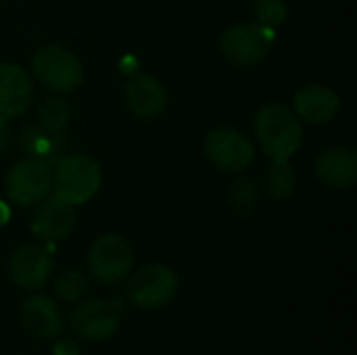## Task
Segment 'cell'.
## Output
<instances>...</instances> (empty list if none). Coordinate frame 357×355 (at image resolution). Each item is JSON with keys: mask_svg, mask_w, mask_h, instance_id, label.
Listing matches in <instances>:
<instances>
[{"mask_svg": "<svg viewBox=\"0 0 357 355\" xmlns=\"http://www.w3.org/2000/svg\"><path fill=\"white\" fill-rule=\"evenodd\" d=\"M255 134L272 161H289L303 144V126L295 111L282 103H266L257 111Z\"/></svg>", "mask_w": 357, "mask_h": 355, "instance_id": "cell-1", "label": "cell"}, {"mask_svg": "<svg viewBox=\"0 0 357 355\" xmlns=\"http://www.w3.org/2000/svg\"><path fill=\"white\" fill-rule=\"evenodd\" d=\"M102 184L98 163L88 155H67L52 172V192L65 203L77 207L96 197Z\"/></svg>", "mask_w": 357, "mask_h": 355, "instance_id": "cell-2", "label": "cell"}, {"mask_svg": "<svg viewBox=\"0 0 357 355\" xmlns=\"http://www.w3.org/2000/svg\"><path fill=\"white\" fill-rule=\"evenodd\" d=\"M178 274L165 264H146L128 282V299L134 308L153 312L169 305L178 295Z\"/></svg>", "mask_w": 357, "mask_h": 355, "instance_id": "cell-3", "label": "cell"}, {"mask_svg": "<svg viewBox=\"0 0 357 355\" xmlns=\"http://www.w3.org/2000/svg\"><path fill=\"white\" fill-rule=\"evenodd\" d=\"M276 40V31L272 27L259 23H238L228 27L220 36V52L226 61L238 67H253L261 63Z\"/></svg>", "mask_w": 357, "mask_h": 355, "instance_id": "cell-4", "label": "cell"}, {"mask_svg": "<svg viewBox=\"0 0 357 355\" xmlns=\"http://www.w3.org/2000/svg\"><path fill=\"white\" fill-rule=\"evenodd\" d=\"M31 69L40 84L56 94L73 92L84 80V67L79 59L69 48L59 44L38 48L31 59Z\"/></svg>", "mask_w": 357, "mask_h": 355, "instance_id": "cell-5", "label": "cell"}, {"mask_svg": "<svg viewBox=\"0 0 357 355\" xmlns=\"http://www.w3.org/2000/svg\"><path fill=\"white\" fill-rule=\"evenodd\" d=\"M121 312L123 303L119 299H88L71 312L69 326L77 339L102 343L119 331Z\"/></svg>", "mask_w": 357, "mask_h": 355, "instance_id": "cell-6", "label": "cell"}, {"mask_svg": "<svg viewBox=\"0 0 357 355\" xmlns=\"http://www.w3.org/2000/svg\"><path fill=\"white\" fill-rule=\"evenodd\" d=\"M134 266L132 245L119 234L98 236L88 251V270L90 276L100 285L121 282Z\"/></svg>", "mask_w": 357, "mask_h": 355, "instance_id": "cell-7", "label": "cell"}, {"mask_svg": "<svg viewBox=\"0 0 357 355\" xmlns=\"http://www.w3.org/2000/svg\"><path fill=\"white\" fill-rule=\"evenodd\" d=\"M4 188L17 207H36L52 190V172L42 159H23L8 169Z\"/></svg>", "mask_w": 357, "mask_h": 355, "instance_id": "cell-8", "label": "cell"}, {"mask_svg": "<svg viewBox=\"0 0 357 355\" xmlns=\"http://www.w3.org/2000/svg\"><path fill=\"white\" fill-rule=\"evenodd\" d=\"M205 157L222 172L234 174L249 167L255 159L253 142L234 128L211 130L203 142Z\"/></svg>", "mask_w": 357, "mask_h": 355, "instance_id": "cell-9", "label": "cell"}, {"mask_svg": "<svg viewBox=\"0 0 357 355\" xmlns=\"http://www.w3.org/2000/svg\"><path fill=\"white\" fill-rule=\"evenodd\" d=\"M8 274L19 289L38 291L52 274L50 249L38 243H25L17 247L8 259Z\"/></svg>", "mask_w": 357, "mask_h": 355, "instance_id": "cell-10", "label": "cell"}, {"mask_svg": "<svg viewBox=\"0 0 357 355\" xmlns=\"http://www.w3.org/2000/svg\"><path fill=\"white\" fill-rule=\"evenodd\" d=\"M75 209L73 205L65 203L59 197H46L36 205V213L31 218V232L38 236L42 243L52 245L59 241H65L73 228H75Z\"/></svg>", "mask_w": 357, "mask_h": 355, "instance_id": "cell-11", "label": "cell"}, {"mask_svg": "<svg viewBox=\"0 0 357 355\" xmlns=\"http://www.w3.org/2000/svg\"><path fill=\"white\" fill-rule=\"evenodd\" d=\"M19 318L23 328L31 337L42 341H52L61 337L65 328L63 312L59 303L48 295H29L19 308Z\"/></svg>", "mask_w": 357, "mask_h": 355, "instance_id": "cell-12", "label": "cell"}, {"mask_svg": "<svg viewBox=\"0 0 357 355\" xmlns=\"http://www.w3.org/2000/svg\"><path fill=\"white\" fill-rule=\"evenodd\" d=\"M123 98L130 111L140 119H153L161 115L167 105V92L163 84L149 73L132 75L123 86Z\"/></svg>", "mask_w": 357, "mask_h": 355, "instance_id": "cell-13", "label": "cell"}, {"mask_svg": "<svg viewBox=\"0 0 357 355\" xmlns=\"http://www.w3.org/2000/svg\"><path fill=\"white\" fill-rule=\"evenodd\" d=\"M33 98L29 73L15 63H0V117L13 119L21 115Z\"/></svg>", "mask_w": 357, "mask_h": 355, "instance_id": "cell-14", "label": "cell"}, {"mask_svg": "<svg viewBox=\"0 0 357 355\" xmlns=\"http://www.w3.org/2000/svg\"><path fill=\"white\" fill-rule=\"evenodd\" d=\"M316 176L333 188H351L357 182V153L349 146H328L316 159Z\"/></svg>", "mask_w": 357, "mask_h": 355, "instance_id": "cell-15", "label": "cell"}, {"mask_svg": "<svg viewBox=\"0 0 357 355\" xmlns=\"http://www.w3.org/2000/svg\"><path fill=\"white\" fill-rule=\"evenodd\" d=\"M339 109H341V100H339L337 92L326 86H320V84L301 88L293 100L295 115L314 126L333 121L337 117Z\"/></svg>", "mask_w": 357, "mask_h": 355, "instance_id": "cell-16", "label": "cell"}, {"mask_svg": "<svg viewBox=\"0 0 357 355\" xmlns=\"http://www.w3.org/2000/svg\"><path fill=\"white\" fill-rule=\"evenodd\" d=\"M261 186H264L266 195L276 199V201L289 199L295 192L297 174L289 161H272L270 167L264 172Z\"/></svg>", "mask_w": 357, "mask_h": 355, "instance_id": "cell-17", "label": "cell"}, {"mask_svg": "<svg viewBox=\"0 0 357 355\" xmlns=\"http://www.w3.org/2000/svg\"><path fill=\"white\" fill-rule=\"evenodd\" d=\"M54 295L59 301L65 303H77L90 289V276L77 268H69L61 272L54 280Z\"/></svg>", "mask_w": 357, "mask_h": 355, "instance_id": "cell-18", "label": "cell"}, {"mask_svg": "<svg viewBox=\"0 0 357 355\" xmlns=\"http://www.w3.org/2000/svg\"><path fill=\"white\" fill-rule=\"evenodd\" d=\"M69 117H71V107L65 98H59V96H50L42 100L38 109L40 126L50 134H59L69 123Z\"/></svg>", "mask_w": 357, "mask_h": 355, "instance_id": "cell-19", "label": "cell"}, {"mask_svg": "<svg viewBox=\"0 0 357 355\" xmlns=\"http://www.w3.org/2000/svg\"><path fill=\"white\" fill-rule=\"evenodd\" d=\"M228 203L238 213H251L257 205V184L255 180L241 176L228 188Z\"/></svg>", "mask_w": 357, "mask_h": 355, "instance_id": "cell-20", "label": "cell"}, {"mask_svg": "<svg viewBox=\"0 0 357 355\" xmlns=\"http://www.w3.org/2000/svg\"><path fill=\"white\" fill-rule=\"evenodd\" d=\"M251 10L259 25L276 29L289 17V6L284 0H251Z\"/></svg>", "mask_w": 357, "mask_h": 355, "instance_id": "cell-21", "label": "cell"}, {"mask_svg": "<svg viewBox=\"0 0 357 355\" xmlns=\"http://www.w3.org/2000/svg\"><path fill=\"white\" fill-rule=\"evenodd\" d=\"M50 136H54V134H50V132H46L44 128H33V126H27V128H23L21 130V136H19V144L29 153V155H38L40 157V153H48V149H50Z\"/></svg>", "mask_w": 357, "mask_h": 355, "instance_id": "cell-22", "label": "cell"}, {"mask_svg": "<svg viewBox=\"0 0 357 355\" xmlns=\"http://www.w3.org/2000/svg\"><path fill=\"white\" fill-rule=\"evenodd\" d=\"M52 355H79V343L75 339H67V337H56L52 339Z\"/></svg>", "mask_w": 357, "mask_h": 355, "instance_id": "cell-23", "label": "cell"}, {"mask_svg": "<svg viewBox=\"0 0 357 355\" xmlns=\"http://www.w3.org/2000/svg\"><path fill=\"white\" fill-rule=\"evenodd\" d=\"M8 134H10V130H8V119H4V117H0V153L6 149V144H8Z\"/></svg>", "mask_w": 357, "mask_h": 355, "instance_id": "cell-24", "label": "cell"}, {"mask_svg": "<svg viewBox=\"0 0 357 355\" xmlns=\"http://www.w3.org/2000/svg\"><path fill=\"white\" fill-rule=\"evenodd\" d=\"M8 218H10V211H8V207L0 201V226H2V224H6V222H8Z\"/></svg>", "mask_w": 357, "mask_h": 355, "instance_id": "cell-25", "label": "cell"}]
</instances>
